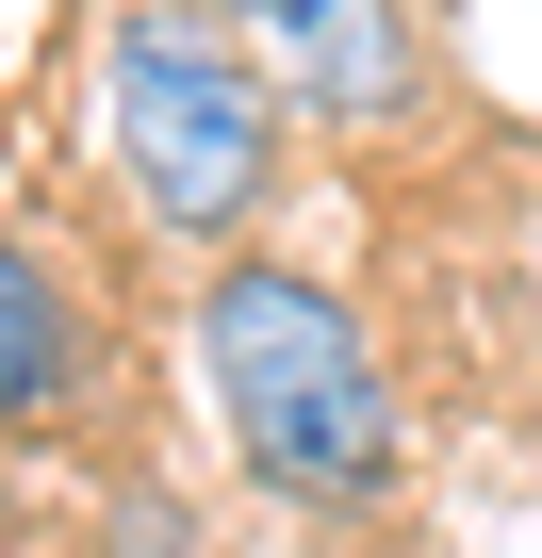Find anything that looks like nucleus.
<instances>
[{
  "label": "nucleus",
  "instance_id": "f03ea898",
  "mask_svg": "<svg viewBox=\"0 0 542 558\" xmlns=\"http://www.w3.org/2000/svg\"><path fill=\"white\" fill-rule=\"evenodd\" d=\"M280 83H263V50L230 17H197V0H116L99 34V132H116V181L148 197V230L181 246H230L263 197H280Z\"/></svg>",
  "mask_w": 542,
  "mask_h": 558
},
{
  "label": "nucleus",
  "instance_id": "20e7f679",
  "mask_svg": "<svg viewBox=\"0 0 542 558\" xmlns=\"http://www.w3.org/2000/svg\"><path fill=\"white\" fill-rule=\"evenodd\" d=\"M0 411H17V444H67V427L99 411V329H83L67 263H50L34 230L0 246Z\"/></svg>",
  "mask_w": 542,
  "mask_h": 558
},
{
  "label": "nucleus",
  "instance_id": "f257e3e1",
  "mask_svg": "<svg viewBox=\"0 0 542 558\" xmlns=\"http://www.w3.org/2000/svg\"><path fill=\"white\" fill-rule=\"evenodd\" d=\"M197 378L230 411V460L280 509H378L395 493V378L378 329L329 296L313 263H214L197 296Z\"/></svg>",
  "mask_w": 542,
  "mask_h": 558
},
{
  "label": "nucleus",
  "instance_id": "39448f33",
  "mask_svg": "<svg viewBox=\"0 0 542 558\" xmlns=\"http://www.w3.org/2000/svg\"><path fill=\"white\" fill-rule=\"evenodd\" d=\"M116 558H181V509H165V493H132V509H116Z\"/></svg>",
  "mask_w": 542,
  "mask_h": 558
},
{
  "label": "nucleus",
  "instance_id": "7ed1b4c3",
  "mask_svg": "<svg viewBox=\"0 0 542 558\" xmlns=\"http://www.w3.org/2000/svg\"><path fill=\"white\" fill-rule=\"evenodd\" d=\"M214 17L263 50V83H280L297 116H329V132H395L411 83H427L411 0H214Z\"/></svg>",
  "mask_w": 542,
  "mask_h": 558
}]
</instances>
